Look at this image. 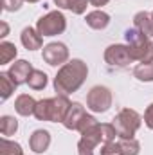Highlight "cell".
Returning a JSON list of instances; mask_svg holds the SVG:
<instances>
[{"instance_id": "obj_23", "label": "cell", "mask_w": 153, "mask_h": 155, "mask_svg": "<svg viewBox=\"0 0 153 155\" xmlns=\"http://www.w3.org/2000/svg\"><path fill=\"white\" fill-rule=\"evenodd\" d=\"M0 148H2V150H0V155H22L20 144L11 143V141H7V139H2Z\"/></svg>"}, {"instance_id": "obj_25", "label": "cell", "mask_w": 153, "mask_h": 155, "mask_svg": "<svg viewBox=\"0 0 153 155\" xmlns=\"http://www.w3.org/2000/svg\"><path fill=\"white\" fill-rule=\"evenodd\" d=\"M144 121H146L148 128H151L153 130V103L148 107V110H146V114H144Z\"/></svg>"}, {"instance_id": "obj_21", "label": "cell", "mask_w": 153, "mask_h": 155, "mask_svg": "<svg viewBox=\"0 0 153 155\" xmlns=\"http://www.w3.org/2000/svg\"><path fill=\"white\" fill-rule=\"evenodd\" d=\"M16 56V47L9 41L0 43V63H9Z\"/></svg>"}, {"instance_id": "obj_1", "label": "cell", "mask_w": 153, "mask_h": 155, "mask_svg": "<svg viewBox=\"0 0 153 155\" xmlns=\"http://www.w3.org/2000/svg\"><path fill=\"white\" fill-rule=\"evenodd\" d=\"M86 72H88V69H86V65L81 60H72V61L65 63L61 67V71L58 72L56 79H54L56 92H60L63 96L70 94V92H76L81 87V83L85 81Z\"/></svg>"}, {"instance_id": "obj_7", "label": "cell", "mask_w": 153, "mask_h": 155, "mask_svg": "<svg viewBox=\"0 0 153 155\" xmlns=\"http://www.w3.org/2000/svg\"><path fill=\"white\" fill-rule=\"evenodd\" d=\"M67 27V22H65V16L60 13V11H52L49 13L47 16L40 18L38 20V33L41 36H54V35H60L63 33Z\"/></svg>"}, {"instance_id": "obj_27", "label": "cell", "mask_w": 153, "mask_h": 155, "mask_svg": "<svg viewBox=\"0 0 153 155\" xmlns=\"http://www.w3.org/2000/svg\"><path fill=\"white\" fill-rule=\"evenodd\" d=\"M5 35H7V25L2 24V35H0V36H5Z\"/></svg>"}, {"instance_id": "obj_2", "label": "cell", "mask_w": 153, "mask_h": 155, "mask_svg": "<svg viewBox=\"0 0 153 155\" xmlns=\"http://www.w3.org/2000/svg\"><path fill=\"white\" fill-rule=\"evenodd\" d=\"M115 134V128L114 124H94L90 126L88 130L83 132V139L79 141V155H94L92 150L99 144V143H110L114 139Z\"/></svg>"}, {"instance_id": "obj_17", "label": "cell", "mask_w": 153, "mask_h": 155, "mask_svg": "<svg viewBox=\"0 0 153 155\" xmlns=\"http://www.w3.org/2000/svg\"><path fill=\"white\" fill-rule=\"evenodd\" d=\"M133 74L141 81H153V61H146V63H139L133 71Z\"/></svg>"}, {"instance_id": "obj_15", "label": "cell", "mask_w": 153, "mask_h": 155, "mask_svg": "<svg viewBox=\"0 0 153 155\" xmlns=\"http://www.w3.org/2000/svg\"><path fill=\"white\" fill-rule=\"evenodd\" d=\"M86 24L92 29H105L110 24V16L106 13H103V11H94V13L86 15Z\"/></svg>"}, {"instance_id": "obj_3", "label": "cell", "mask_w": 153, "mask_h": 155, "mask_svg": "<svg viewBox=\"0 0 153 155\" xmlns=\"http://www.w3.org/2000/svg\"><path fill=\"white\" fill-rule=\"evenodd\" d=\"M70 101L65 97V96H60V97H52V99H43L36 105V110H34V116L38 117L40 121H65V117L69 114V108H70Z\"/></svg>"}, {"instance_id": "obj_5", "label": "cell", "mask_w": 153, "mask_h": 155, "mask_svg": "<svg viewBox=\"0 0 153 155\" xmlns=\"http://www.w3.org/2000/svg\"><path fill=\"white\" fill-rule=\"evenodd\" d=\"M139 126H141V116H139L135 110H130V108H124V110L114 119L115 134H117L121 139H132Z\"/></svg>"}, {"instance_id": "obj_22", "label": "cell", "mask_w": 153, "mask_h": 155, "mask_svg": "<svg viewBox=\"0 0 153 155\" xmlns=\"http://www.w3.org/2000/svg\"><path fill=\"white\" fill-rule=\"evenodd\" d=\"M16 128H18V123H16V119H13V117L9 116H4L0 119V132H2V135H13L15 132H16Z\"/></svg>"}, {"instance_id": "obj_26", "label": "cell", "mask_w": 153, "mask_h": 155, "mask_svg": "<svg viewBox=\"0 0 153 155\" xmlns=\"http://www.w3.org/2000/svg\"><path fill=\"white\" fill-rule=\"evenodd\" d=\"M88 2H90L92 5H96V7H99V5H105V4H106L108 0H88Z\"/></svg>"}, {"instance_id": "obj_14", "label": "cell", "mask_w": 153, "mask_h": 155, "mask_svg": "<svg viewBox=\"0 0 153 155\" xmlns=\"http://www.w3.org/2000/svg\"><path fill=\"white\" fill-rule=\"evenodd\" d=\"M22 43L27 47V51H34L41 47V35L36 33L33 27H25L22 31Z\"/></svg>"}, {"instance_id": "obj_11", "label": "cell", "mask_w": 153, "mask_h": 155, "mask_svg": "<svg viewBox=\"0 0 153 155\" xmlns=\"http://www.w3.org/2000/svg\"><path fill=\"white\" fill-rule=\"evenodd\" d=\"M31 72H33V69H31V63L29 61H25V60H20V61H16L11 69H9V78L13 79V83L18 87V85H22V83H27V79L31 76Z\"/></svg>"}, {"instance_id": "obj_10", "label": "cell", "mask_w": 153, "mask_h": 155, "mask_svg": "<svg viewBox=\"0 0 153 155\" xmlns=\"http://www.w3.org/2000/svg\"><path fill=\"white\" fill-rule=\"evenodd\" d=\"M69 58V51L63 43H49L43 49V60L49 65H60Z\"/></svg>"}, {"instance_id": "obj_20", "label": "cell", "mask_w": 153, "mask_h": 155, "mask_svg": "<svg viewBox=\"0 0 153 155\" xmlns=\"http://www.w3.org/2000/svg\"><path fill=\"white\" fill-rule=\"evenodd\" d=\"M16 85L13 83V79L9 74H0V92H2V99H7L13 92H15Z\"/></svg>"}, {"instance_id": "obj_16", "label": "cell", "mask_w": 153, "mask_h": 155, "mask_svg": "<svg viewBox=\"0 0 153 155\" xmlns=\"http://www.w3.org/2000/svg\"><path fill=\"white\" fill-rule=\"evenodd\" d=\"M133 20H135V29H139L146 36L153 35V16H150L148 13H137Z\"/></svg>"}, {"instance_id": "obj_18", "label": "cell", "mask_w": 153, "mask_h": 155, "mask_svg": "<svg viewBox=\"0 0 153 155\" xmlns=\"http://www.w3.org/2000/svg\"><path fill=\"white\" fill-rule=\"evenodd\" d=\"M60 7H63V9H70V11H74L76 15H81L85 9H86V2L88 0H54Z\"/></svg>"}, {"instance_id": "obj_4", "label": "cell", "mask_w": 153, "mask_h": 155, "mask_svg": "<svg viewBox=\"0 0 153 155\" xmlns=\"http://www.w3.org/2000/svg\"><path fill=\"white\" fill-rule=\"evenodd\" d=\"M126 41L130 43V52L133 60H141L142 63L153 61V43L148 40L144 33L139 29H128L126 31Z\"/></svg>"}, {"instance_id": "obj_13", "label": "cell", "mask_w": 153, "mask_h": 155, "mask_svg": "<svg viewBox=\"0 0 153 155\" xmlns=\"http://www.w3.org/2000/svg\"><path fill=\"white\" fill-rule=\"evenodd\" d=\"M36 105H38V103H36L29 94H22V96L16 97L15 108H16V112H18L20 116H31V114H34Z\"/></svg>"}, {"instance_id": "obj_8", "label": "cell", "mask_w": 153, "mask_h": 155, "mask_svg": "<svg viewBox=\"0 0 153 155\" xmlns=\"http://www.w3.org/2000/svg\"><path fill=\"white\" fill-rule=\"evenodd\" d=\"M88 108L94 112H106L112 105V94L106 87H94L86 97Z\"/></svg>"}, {"instance_id": "obj_9", "label": "cell", "mask_w": 153, "mask_h": 155, "mask_svg": "<svg viewBox=\"0 0 153 155\" xmlns=\"http://www.w3.org/2000/svg\"><path fill=\"white\" fill-rule=\"evenodd\" d=\"M105 60L110 65L124 67V65L133 61V56L130 52V47H126V45H110L105 52Z\"/></svg>"}, {"instance_id": "obj_28", "label": "cell", "mask_w": 153, "mask_h": 155, "mask_svg": "<svg viewBox=\"0 0 153 155\" xmlns=\"http://www.w3.org/2000/svg\"><path fill=\"white\" fill-rule=\"evenodd\" d=\"M25 2H31V4H33V2H38V0H25Z\"/></svg>"}, {"instance_id": "obj_12", "label": "cell", "mask_w": 153, "mask_h": 155, "mask_svg": "<svg viewBox=\"0 0 153 155\" xmlns=\"http://www.w3.org/2000/svg\"><path fill=\"white\" fill-rule=\"evenodd\" d=\"M29 144H31V150L36 152V153L45 152V150L49 148V144H50V135H49V132H47V130H36V132L31 135Z\"/></svg>"}, {"instance_id": "obj_24", "label": "cell", "mask_w": 153, "mask_h": 155, "mask_svg": "<svg viewBox=\"0 0 153 155\" xmlns=\"http://www.w3.org/2000/svg\"><path fill=\"white\" fill-rule=\"evenodd\" d=\"M24 0H2V7L5 11H18Z\"/></svg>"}, {"instance_id": "obj_29", "label": "cell", "mask_w": 153, "mask_h": 155, "mask_svg": "<svg viewBox=\"0 0 153 155\" xmlns=\"http://www.w3.org/2000/svg\"><path fill=\"white\" fill-rule=\"evenodd\" d=\"M151 16H153V13H151Z\"/></svg>"}, {"instance_id": "obj_6", "label": "cell", "mask_w": 153, "mask_h": 155, "mask_svg": "<svg viewBox=\"0 0 153 155\" xmlns=\"http://www.w3.org/2000/svg\"><path fill=\"white\" fill-rule=\"evenodd\" d=\"M63 124L69 130H79L83 134L85 130H88L90 126L96 124V119L92 116H88L79 103H72L70 108H69V114H67L65 121H63Z\"/></svg>"}, {"instance_id": "obj_19", "label": "cell", "mask_w": 153, "mask_h": 155, "mask_svg": "<svg viewBox=\"0 0 153 155\" xmlns=\"http://www.w3.org/2000/svg\"><path fill=\"white\" fill-rule=\"evenodd\" d=\"M27 83H29L31 88L41 90V88L47 85V76H45V72H41V71H33L31 76H29V79H27Z\"/></svg>"}]
</instances>
